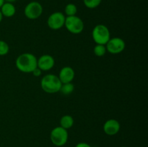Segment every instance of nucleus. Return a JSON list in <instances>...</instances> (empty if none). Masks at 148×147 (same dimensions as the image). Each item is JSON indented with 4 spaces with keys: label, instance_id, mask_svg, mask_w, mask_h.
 Segmentation results:
<instances>
[{
    "label": "nucleus",
    "instance_id": "f257e3e1",
    "mask_svg": "<svg viewBox=\"0 0 148 147\" xmlns=\"http://www.w3.org/2000/svg\"><path fill=\"white\" fill-rule=\"evenodd\" d=\"M38 59L36 56L30 53H25L20 55L15 61L16 67L23 73H32L38 67Z\"/></svg>",
    "mask_w": 148,
    "mask_h": 147
},
{
    "label": "nucleus",
    "instance_id": "f03ea898",
    "mask_svg": "<svg viewBox=\"0 0 148 147\" xmlns=\"http://www.w3.org/2000/svg\"><path fill=\"white\" fill-rule=\"evenodd\" d=\"M62 83L57 76L52 74H46L40 81V86L45 92L54 94L60 91Z\"/></svg>",
    "mask_w": 148,
    "mask_h": 147
},
{
    "label": "nucleus",
    "instance_id": "7ed1b4c3",
    "mask_svg": "<svg viewBox=\"0 0 148 147\" xmlns=\"http://www.w3.org/2000/svg\"><path fill=\"white\" fill-rule=\"evenodd\" d=\"M92 37L96 44L106 46L111 38L109 29L104 24H97L92 30Z\"/></svg>",
    "mask_w": 148,
    "mask_h": 147
},
{
    "label": "nucleus",
    "instance_id": "20e7f679",
    "mask_svg": "<svg viewBox=\"0 0 148 147\" xmlns=\"http://www.w3.org/2000/svg\"><path fill=\"white\" fill-rule=\"evenodd\" d=\"M67 130L64 129L62 127L58 126L53 128L50 133V139L52 144L56 146H63L66 144L68 141Z\"/></svg>",
    "mask_w": 148,
    "mask_h": 147
},
{
    "label": "nucleus",
    "instance_id": "39448f33",
    "mask_svg": "<svg viewBox=\"0 0 148 147\" xmlns=\"http://www.w3.org/2000/svg\"><path fill=\"white\" fill-rule=\"evenodd\" d=\"M64 26L66 30L72 34L77 35L82 33L85 27L84 22L77 16H69L65 19Z\"/></svg>",
    "mask_w": 148,
    "mask_h": 147
},
{
    "label": "nucleus",
    "instance_id": "423d86ee",
    "mask_svg": "<svg viewBox=\"0 0 148 147\" xmlns=\"http://www.w3.org/2000/svg\"><path fill=\"white\" fill-rule=\"evenodd\" d=\"M42 13L43 7L38 1H31L25 7V16L30 20H36L41 16Z\"/></svg>",
    "mask_w": 148,
    "mask_h": 147
},
{
    "label": "nucleus",
    "instance_id": "0eeeda50",
    "mask_svg": "<svg viewBox=\"0 0 148 147\" xmlns=\"http://www.w3.org/2000/svg\"><path fill=\"white\" fill-rule=\"evenodd\" d=\"M126 43L121 37H113L110 38L108 43L106 44V50L111 54H119L124 50Z\"/></svg>",
    "mask_w": 148,
    "mask_h": 147
},
{
    "label": "nucleus",
    "instance_id": "6e6552de",
    "mask_svg": "<svg viewBox=\"0 0 148 147\" xmlns=\"http://www.w3.org/2000/svg\"><path fill=\"white\" fill-rule=\"evenodd\" d=\"M66 17L61 12H56L51 14L47 20V24L51 30H60L63 26H64Z\"/></svg>",
    "mask_w": 148,
    "mask_h": 147
},
{
    "label": "nucleus",
    "instance_id": "1a4fd4ad",
    "mask_svg": "<svg viewBox=\"0 0 148 147\" xmlns=\"http://www.w3.org/2000/svg\"><path fill=\"white\" fill-rule=\"evenodd\" d=\"M38 68L41 71H47L51 70L55 65V60L51 55L44 54L39 57L37 61Z\"/></svg>",
    "mask_w": 148,
    "mask_h": 147
},
{
    "label": "nucleus",
    "instance_id": "9d476101",
    "mask_svg": "<svg viewBox=\"0 0 148 147\" xmlns=\"http://www.w3.org/2000/svg\"><path fill=\"white\" fill-rule=\"evenodd\" d=\"M121 128L119 122L115 119H109L103 125V131L108 135H114L118 133Z\"/></svg>",
    "mask_w": 148,
    "mask_h": 147
},
{
    "label": "nucleus",
    "instance_id": "9b49d317",
    "mask_svg": "<svg viewBox=\"0 0 148 147\" xmlns=\"http://www.w3.org/2000/svg\"><path fill=\"white\" fill-rule=\"evenodd\" d=\"M75 72L72 67L64 66L60 70L58 77L62 84H64L72 82L75 79Z\"/></svg>",
    "mask_w": 148,
    "mask_h": 147
},
{
    "label": "nucleus",
    "instance_id": "f8f14e48",
    "mask_svg": "<svg viewBox=\"0 0 148 147\" xmlns=\"http://www.w3.org/2000/svg\"><path fill=\"white\" fill-rule=\"evenodd\" d=\"M3 17H12L15 14L16 8L12 3L4 2L0 8Z\"/></svg>",
    "mask_w": 148,
    "mask_h": 147
},
{
    "label": "nucleus",
    "instance_id": "ddd939ff",
    "mask_svg": "<svg viewBox=\"0 0 148 147\" xmlns=\"http://www.w3.org/2000/svg\"><path fill=\"white\" fill-rule=\"evenodd\" d=\"M74 125V118L71 115H65L60 119V126L67 130L72 128Z\"/></svg>",
    "mask_w": 148,
    "mask_h": 147
},
{
    "label": "nucleus",
    "instance_id": "4468645a",
    "mask_svg": "<svg viewBox=\"0 0 148 147\" xmlns=\"http://www.w3.org/2000/svg\"><path fill=\"white\" fill-rule=\"evenodd\" d=\"M74 89H75L74 84L72 82H69V83L62 84L59 92H62L64 95H69L73 92Z\"/></svg>",
    "mask_w": 148,
    "mask_h": 147
},
{
    "label": "nucleus",
    "instance_id": "2eb2a0df",
    "mask_svg": "<svg viewBox=\"0 0 148 147\" xmlns=\"http://www.w3.org/2000/svg\"><path fill=\"white\" fill-rule=\"evenodd\" d=\"M64 12L67 17L76 15L77 12V6L75 5V4H72V3L68 4L65 7Z\"/></svg>",
    "mask_w": 148,
    "mask_h": 147
},
{
    "label": "nucleus",
    "instance_id": "dca6fc26",
    "mask_svg": "<svg viewBox=\"0 0 148 147\" xmlns=\"http://www.w3.org/2000/svg\"><path fill=\"white\" fill-rule=\"evenodd\" d=\"M106 48L105 45H99L97 44L96 46L94 47L93 52L94 54L98 57H102L106 53Z\"/></svg>",
    "mask_w": 148,
    "mask_h": 147
},
{
    "label": "nucleus",
    "instance_id": "f3484780",
    "mask_svg": "<svg viewBox=\"0 0 148 147\" xmlns=\"http://www.w3.org/2000/svg\"><path fill=\"white\" fill-rule=\"evenodd\" d=\"M102 0H83L84 4L88 9H95L101 4Z\"/></svg>",
    "mask_w": 148,
    "mask_h": 147
},
{
    "label": "nucleus",
    "instance_id": "a211bd4d",
    "mask_svg": "<svg viewBox=\"0 0 148 147\" xmlns=\"http://www.w3.org/2000/svg\"><path fill=\"white\" fill-rule=\"evenodd\" d=\"M10 51L9 45L4 40H0V56H5Z\"/></svg>",
    "mask_w": 148,
    "mask_h": 147
},
{
    "label": "nucleus",
    "instance_id": "6ab92c4d",
    "mask_svg": "<svg viewBox=\"0 0 148 147\" xmlns=\"http://www.w3.org/2000/svg\"><path fill=\"white\" fill-rule=\"evenodd\" d=\"M32 73H33V74L35 76H40L42 74V71L40 70L39 68L37 67L36 69H35L33 71V72H32Z\"/></svg>",
    "mask_w": 148,
    "mask_h": 147
},
{
    "label": "nucleus",
    "instance_id": "aec40b11",
    "mask_svg": "<svg viewBox=\"0 0 148 147\" xmlns=\"http://www.w3.org/2000/svg\"><path fill=\"white\" fill-rule=\"evenodd\" d=\"M75 147H92V146H91L90 144H87V143L81 142V143H79V144H77V145L75 146Z\"/></svg>",
    "mask_w": 148,
    "mask_h": 147
},
{
    "label": "nucleus",
    "instance_id": "412c9836",
    "mask_svg": "<svg viewBox=\"0 0 148 147\" xmlns=\"http://www.w3.org/2000/svg\"><path fill=\"white\" fill-rule=\"evenodd\" d=\"M16 0H4V1H6V2H9V3H13Z\"/></svg>",
    "mask_w": 148,
    "mask_h": 147
},
{
    "label": "nucleus",
    "instance_id": "4be33fe9",
    "mask_svg": "<svg viewBox=\"0 0 148 147\" xmlns=\"http://www.w3.org/2000/svg\"><path fill=\"white\" fill-rule=\"evenodd\" d=\"M4 2H5L4 0H0V8H1V7L3 5V4H4Z\"/></svg>",
    "mask_w": 148,
    "mask_h": 147
},
{
    "label": "nucleus",
    "instance_id": "5701e85b",
    "mask_svg": "<svg viewBox=\"0 0 148 147\" xmlns=\"http://www.w3.org/2000/svg\"><path fill=\"white\" fill-rule=\"evenodd\" d=\"M2 19H3V15H2V14H1V11H0V22H1Z\"/></svg>",
    "mask_w": 148,
    "mask_h": 147
},
{
    "label": "nucleus",
    "instance_id": "b1692460",
    "mask_svg": "<svg viewBox=\"0 0 148 147\" xmlns=\"http://www.w3.org/2000/svg\"><path fill=\"white\" fill-rule=\"evenodd\" d=\"M121 147H127V146H121Z\"/></svg>",
    "mask_w": 148,
    "mask_h": 147
}]
</instances>
